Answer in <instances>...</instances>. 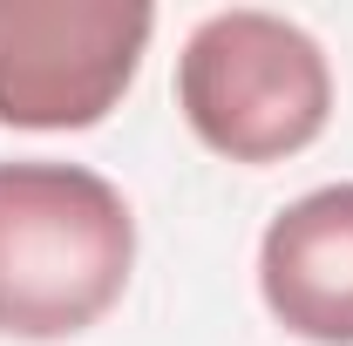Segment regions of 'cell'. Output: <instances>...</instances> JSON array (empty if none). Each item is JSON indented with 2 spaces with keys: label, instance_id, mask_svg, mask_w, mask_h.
Segmentation results:
<instances>
[{
  "label": "cell",
  "instance_id": "obj_1",
  "mask_svg": "<svg viewBox=\"0 0 353 346\" xmlns=\"http://www.w3.org/2000/svg\"><path fill=\"white\" fill-rule=\"evenodd\" d=\"M136 272V211L88 163H0V340L54 346L102 326Z\"/></svg>",
  "mask_w": 353,
  "mask_h": 346
},
{
  "label": "cell",
  "instance_id": "obj_2",
  "mask_svg": "<svg viewBox=\"0 0 353 346\" xmlns=\"http://www.w3.org/2000/svg\"><path fill=\"white\" fill-rule=\"evenodd\" d=\"M176 109L224 163H285L333 123V61L285 14L224 7L183 34Z\"/></svg>",
  "mask_w": 353,
  "mask_h": 346
},
{
  "label": "cell",
  "instance_id": "obj_3",
  "mask_svg": "<svg viewBox=\"0 0 353 346\" xmlns=\"http://www.w3.org/2000/svg\"><path fill=\"white\" fill-rule=\"evenodd\" d=\"M157 34L143 0H0V130L109 123Z\"/></svg>",
  "mask_w": 353,
  "mask_h": 346
},
{
  "label": "cell",
  "instance_id": "obj_4",
  "mask_svg": "<svg viewBox=\"0 0 353 346\" xmlns=\"http://www.w3.org/2000/svg\"><path fill=\"white\" fill-rule=\"evenodd\" d=\"M259 299L292 340L353 346V183H319L265 224Z\"/></svg>",
  "mask_w": 353,
  "mask_h": 346
}]
</instances>
